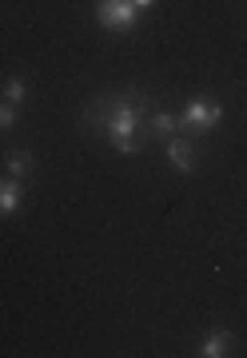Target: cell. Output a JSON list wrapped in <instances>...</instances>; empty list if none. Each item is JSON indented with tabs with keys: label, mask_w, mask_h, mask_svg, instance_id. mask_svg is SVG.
<instances>
[{
	"label": "cell",
	"mask_w": 247,
	"mask_h": 358,
	"mask_svg": "<svg viewBox=\"0 0 247 358\" xmlns=\"http://www.w3.org/2000/svg\"><path fill=\"white\" fill-rule=\"evenodd\" d=\"M132 4H136V8H152V4H156V0H132Z\"/></svg>",
	"instance_id": "11"
},
{
	"label": "cell",
	"mask_w": 247,
	"mask_h": 358,
	"mask_svg": "<svg viewBox=\"0 0 247 358\" xmlns=\"http://www.w3.org/2000/svg\"><path fill=\"white\" fill-rule=\"evenodd\" d=\"M136 13L140 8L132 0H96V20L104 28H112V32H124V36L136 28Z\"/></svg>",
	"instance_id": "3"
},
{
	"label": "cell",
	"mask_w": 247,
	"mask_h": 358,
	"mask_svg": "<svg viewBox=\"0 0 247 358\" xmlns=\"http://www.w3.org/2000/svg\"><path fill=\"white\" fill-rule=\"evenodd\" d=\"M16 128V108L8 100L0 103V131H13Z\"/></svg>",
	"instance_id": "10"
},
{
	"label": "cell",
	"mask_w": 247,
	"mask_h": 358,
	"mask_svg": "<svg viewBox=\"0 0 247 358\" xmlns=\"http://www.w3.org/2000/svg\"><path fill=\"white\" fill-rule=\"evenodd\" d=\"M220 120H223V103L192 100V103L180 112V128L188 131V136H208V131L220 128Z\"/></svg>",
	"instance_id": "2"
},
{
	"label": "cell",
	"mask_w": 247,
	"mask_h": 358,
	"mask_svg": "<svg viewBox=\"0 0 247 358\" xmlns=\"http://www.w3.org/2000/svg\"><path fill=\"white\" fill-rule=\"evenodd\" d=\"M168 159H171V167H176L180 176H192V171H195V148H192V140H188V136H171V140H168Z\"/></svg>",
	"instance_id": "4"
},
{
	"label": "cell",
	"mask_w": 247,
	"mask_h": 358,
	"mask_svg": "<svg viewBox=\"0 0 247 358\" xmlns=\"http://www.w3.org/2000/svg\"><path fill=\"white\" fill-rule=\"evenodd\" d=\"M4 100L13 103V108H20V103L28 100V84L20 76H13V80H4Z\"/></svg>",
	"instance_id": "9"
},
{
	"label": "cell",
	"mask_w": 247,
	"mask_h": 358,
	"mask_svg": "<svg viewBox=\"0 0 247 358\" xmlns=\"http://www.w3.org/2000/svg\"><path fill=\"white\" fill-rule=\"evenodd\" d=\"M232 346H235V338L227 331H211L208 338H204V346H199V355L204 358H223V355H232Z\"/></svg>",
	"instance_id": "6"
},
{
	"label": "cell",
	"mask_w": 247,
	"mask_h": 358,
	"mask_svg": "<svg viewBox=\"0 0 247 358\" xmlns=\"http://www.w3.org/2000/svg\"><path fill=\"white\" fill-rule=\"evenodd\" d=\"M4 167H8V176L13 179H28L32 176V167H36V159H32V152H8L4 155Z\"/></svg>",
	"instance_id": "8"
},
{
	"label": "cell",
	"mask_w": 247,
	"mask_h": 358,
	"mask_svg": "<svg viewBox=\"0 0 247 358\" xmlns=\"http://www.w3.org/2000/svg\"><path fill=\"white\" fill-rule=\"evenodd\" d=\"M176 128H180V115H171V112H156V115H152V124H148L152 140H164V143L176 136Z\"/></svg>",
	"instance_id": "7"
},
{
	"label": "cell",
	"mask_w": 247,
	"mask_h": 358,
	"mask_svg": "<svg viewBox=\"0 0 247 358\" xmlns=\"http://www.w3.org/2000/svg\"><path fill=\"white\" fill-rule=\"evenodd\" d=\"M20 203H24V187H20V179L0 176V219L16 215V207Z\"/></svg>",
	"instance_id": "5"
},
{
	"label": "cell",
	"mask_w": 247,
	"mask_h": 358,
	"mask_svg": "<svg viewBox=\"0 0 247 358\" xmlns=\"http://www.w3.org/2000/svg\"><path fill=\"white\" fill-rule=\"evenodd\" d=\"M148 120V100L140 92H116V96H100L84 108V131L104 136L120 155H136L152 131H143Z\"/></svg>",
	"instance_id": "1"
}]
</instances>
